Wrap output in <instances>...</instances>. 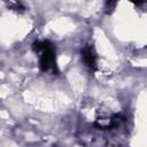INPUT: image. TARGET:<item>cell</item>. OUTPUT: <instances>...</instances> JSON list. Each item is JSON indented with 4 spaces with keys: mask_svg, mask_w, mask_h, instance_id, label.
Returning a JSON list of instances; mask_svg holds the SVG:
<instances>
[{
    "mask_svg": "<svg viewBox=\"0 0 147 147\" xmlns=\"http://www.w3.org/2000/svg\"><path fill=\"white\" fill-rule=\"evenodd\" d=\"M32 48L36 52H40L39 68L44 72H52L54 75L59 74V68L56 63V54L53 45L48 40H37L32 44Z\"/></svg>",
    "mask_w": 147,
    "mask_h": 147,
    "instance_id": "1",
    "label": "cell"
},
{
    "mask_svg": "<svg viewBox=\"0 0 147 147\" xmlns=\"http://www.w3.org/2000/svg\"><path fill=\"white\" fill-rule=\"evenodd\" d=\"M82 56H83V60H84L85 64L88 68H91V69L95 68V65H96V54H95L94 47L92 45H86L82 49Z\"/></svg>",
    "mask_w": 147,
    "mask_h": 147,
    "instance_id": "2",
    "label": "cell"
}]
</instances>
